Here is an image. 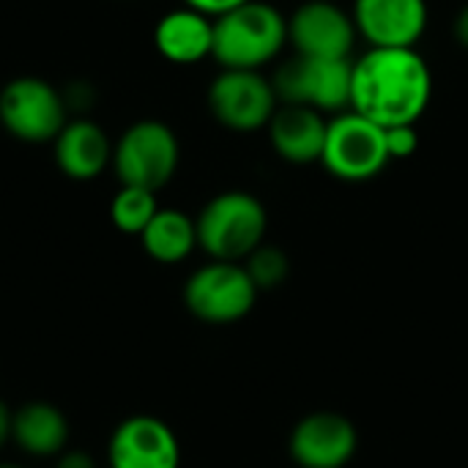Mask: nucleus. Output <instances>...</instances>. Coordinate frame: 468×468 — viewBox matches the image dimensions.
<instances>
[{"mask_svg":"<svg viewBox=\"0 0 468 468\" xmlns=\"http://www.w3.org/2000/svg\"><path fill=\"white\" fill-rule=\"evenodd\" d=\"M241 3H247V0H184V5L197 8V11L208 14V16H219V14H225V11H230V8H236Z\"/></svg>","mask_w":468,"mask_h":468,"instance_id":"obj_22","label":"nucleus"},{"mask_svg":"<svg viewBox=\"0 0 468 468\" xmlns=\"http://www.w3.org/2000/svg\"><path fill=\"white\" fill-rule=\"evenodd\" d=\"M277 107L274 82L263 71L222 69L208 88V110L230 132L247 134L266 129Z\"/></svg>","mask_w":468,"mask_h":468,"instance_id":"obj_8","label":"nucleus"},{"mask_svg":"<svg viewBox=\"0 0 468 468\" xmlns=\"http://www.w3.org/2000/svg\"><path fill=\"white\" fill-rule=\"evenodd\" d=\"M11 441L30 458H58L69 444V420L58 406L30 400L14 411Z\"/></svg>","mask_w":468,"mask_h":468,"instance_id":"obj_17","label":"nucleus"},{"mask_svg":"<svg viewBox=\"0 0 468 468\" xmlns=\"http://www.w3.org/2000/svg\"><path fill=\"white\" fill-rule=\"evenodd\" d=\"M156 211H159L156 192L143 186H121L110 203V219L126 236H140Z\"/></svg>","mask_w":468,"mask_h":468,"instance_id":"obj_19","label":"nucleus"},{"mask_svg":"<svg viewBox=\"0 0 468 468\" xmlns=\"http://www.w3.org/2000/svg\"><path fill=\"white\" fill-rule=\"evenodd\" d=\"M288 44V16L263 0H247L214 16L211 58L222 69L261 71Z\"/></svg>","mask_w":468,"mask_h":468,"instance_id":"obj_2","label":"nucleus"},{"mask_svg":"<svg viewBox=\"0 0 468 468\" xmlns=\"http://www.w3.org/2000/svg\"><path fill=\"white\" fill-rule=\"evenodd\" d=\"M359 33L337 0H307L288 16V44L304 58H351Z\"/></svg>","mask_w":468,"mask_h":468,"instance_id":"obj_10","label":"nucleus"},{"mask_svg":"<svg viewBox=\"0 0 468 468\" xmlns=\"http://www.w3.org/2000/svg\"><path fill=\"white\" fill-rule=\"evenodd\" d=\"M140 244L148 258L156 263H181L197 247V228L195 219L178 208H159L154 219L140 233Z\"/></svg>","mask_w":468,"mask_h":468,"instance_id":"obj_18","label":"nucleus"},{"mask_svg":"<svg viewBox=\"0 0 468 468\" xmlns=\"http://www.w3.org/2000/svg\"><path fill=\"white\" fill-rule=\"evenodd\" d=\"M354 58H304L285 60L271 82L280 104H302L318 112H343L351 107Z\"/></svg>","mask_w":468,"mask_h":468,"instance_id":"obj_7","label":"nucleus"},{"mask_svg":"<svg viewBox=\"0 0 468 468\" xmlns=\"http://www.w3.org/2000/svg\"><path fill=\"white\" fill-rule=\"evenodd\" d=\"M389 162L384 126L354 110H343L329 121L321 154V165L329 176L348 184H365L381 176Z\"/></svg>","mask_w":468,"mask_h":468,"instance_id":"obj_4","label":"nucleus"},{"mask_svg":"<svg viewBox=\"0 0 468 468\" xmlns=\"http://www.w3.org/2000/svg\"><path fill=\"white\" fill-rule=\"evenodd\" d=\"M0 468H22V466H16V463H0Z\"/></svg>","mask_w":468,"mask_h":468,"instance_id":"obj_26","label":"nucleus"},{"mask_svg":"<svg viewBox=\"0 0 468 468\" xmlns=\"http://www.w3.org/2000/svg\"><path fill=\"white\" fill-rule=\"evenodd\" d=\"M258 285L252 282L244 263L211 261L192 271L184 285L186 310L211 326H228L247 318L258 302Z\"/></svg>","mask_w":468,"mask_h":468,"instance_id":"obj_6","label":"nucleus"},{"mask_svg":"<svg viewBox=\"0 0 468 468\" xmlns=\"http://www.w3.org/2000/svg\"><path fill=\"white\" fill-rule=\"evenodd\" d=\"M55 468H96V461L82 450H63L55 458Z\"/></svg>","mask_w":468,"mask_h":468,"instance_id":"obj_23","label":"nucleus"},{"mask_svg":"<svg viewBox=\"0 0 468 468\" xmlns=\"http://www.w3.org/2000/svg\"><path fill=\"white\" fill-rule=\"evenodd\" d=\"M195 228L197 247L211 261L244 263L263 244L269 230V214L255 195L230 189L219 192L200 208Z\"/></svg>","mask_w":468,"mask_h":468,"instance_id":"obj_3","label":"nucleus"},{"mask_svg":"<svg viewBox=\"0 0 468 468\" xmlns=\"http://www.w3.org/2000/svg\"><path fill=\"white\" fill-rule=\"evenodd\" d=\"M359 450L356 425L335 411H315L296 422L288 452L299 468H346Z\"/></svg>","mask_w":468,"mask_h":468,"instance_id":"obj_11","label":"nucleus"},{"mask_svg":"<svg viewBox=\"0 0 468 468\" xmlns=\"http://www.w3.org/2000/svg\"><path fill=\"white\" fill-rule=\"evenodd\" d=\"M244 269L250 271L252 282L258 285V291H271L277 285H282L288 280V271H291V261L288 255L274 247V244H261L247 261H244Z\"/></svg>","mask_w":468,"mask_h":468,"instance_id":"obj_20","label":"nucleus"},{"mask_svg":"<svg viewBox=\"0 0 468 468\" xmlns=\"http://www.w3.org/2000/svg\"><path fill=\"white\" fill-rule=\"evenodd\" d=\"M433 99V74L417 47H367L354 58L351 107L373 123L417 126Z\"/></svg>","mask_w":468,"mask_h":468,"instance_id":"obj_1","label":"nucleus"},{"mask_svg":"<svg viewBox=\"0 0 468 468\" xmlns=\"http://www.w3.org/2000/svg\"><path fill=\"white\" fill-rule=\"evenodd\" d=\"M356 33L367 47H417L428 30V0H354Z\"/></svg>","mask_w":468,"mask_h":468,"instance_id":"obj_13","label":"nucleus"},{"mask_svg":"<svg viewBox=\"0 0 468 468\" xmlns=\"http://www.w3.org/2000/svg\"><path fill=\"white\" fill-rule=\"evenodd\" d=\"M452 30H455V38H458V44L468 49V3L458 11V16H455V25H452Z\"/></svg>","mask_w":468,"mask_h":468,"instance_id":"obj_25","label":"nucleus"},{"mask_svg":"<svg viewBox=\"0 0 468 468\" xmlns=\"http://www.w3.org/2000/svg\"><path fill=\"white\" fill-rule=\"evenodd\" d=\"M0 123L22 143H52L66 121L63 96L38 77H16L0 90Z\"/></svg>","mask_w":468,"mask_h":468,"instance_id":"obj_9","label":"nucleus"},{"mask_svg":"<svg viewBox=\"0 0 468 468\" xmlns=\"http://www.w3.org/2000/svg\"><path fill=\"white\" fill-rule=\"evenodd\" d=\"M11 422H14V411L0 400V450L11 441Z\"/></svg>","mask_w":468,"mask_h":468,"instance_id":"obj_24","label":"nucleus"},{"mask_svg":"<svg viewBox=\"0 0 468 468\" xmlns=\"http://www.w3.org/2000/svg\"><path fill=\"white\" fill-rule=\"evenodd\" d=\"M420 148V132L417 126H392L387 129V151L389 159H409Z\"/></svg>","mask_w":468,"mask_h":468,"instance_id":"obj_21","label":"nucleus"},{"mask_svg":"<svg viewBox=\"0 0 468 468\" xmlns=\"http://www.w3.org/2000/svg\"><path fill=\"white\" fill-rule=\"evenodd\" d=\"M154 44L170 63H200L214 49V16L189 5L167 11L154 27Z\"/></svg>","mask_w":468,"mask_h":468,"instance_id":"obj_15","label":"nucleus"},{"mask_svg":"<svg viewBox=\"0 0 468 468\" xmlns=\"http://www.w3.org/2000/svg\"><path fill=\"white\" fill-rule=\"evenodd\" d=\"M178 162V137L162 121H137L112 145V167L121 186H143L159 192L173 181Z\"/></svg>","mask_w":468,"mask_h":468,"instance_id":"obj_5","label":"nucleus"},{"mask_svg":"<svg viewBox=\"0 0 468 468\" xmlns=\"http://www.w3.org/2000/svg\"><path fill=\"white\" fill-rule=\"evenodd\" d=\"M107 461L110 468H181V441L165 420L134 414L112 431Z\"/></svg>","mask_w":468,"mask_h":468,"instance_id":"obj_12","label":"nucleus"},{"mask_svg":"<svg viewBox=\"0 0 468 468\" xmlns=\"http://www.w3.org/2000/svg\"><path fill=\"white\" fill-rule=\"evenodd\" d=\"M329 121L324 112L302 104H280L269 121V140L280 159L291 165L321 162Z\"/></svg>","mask_w":468,"mask_h":468,"instance_id":"obj_14","label":"nucleus"},{"mask_svg":"<svg viewBox=\"0 0 468 468\" xmlns=\"http://www.w3.org/2000/svg\"><path fill=\"white\" fill-rule=\"evenodd\" d=\"M55 143V165L63 176L74 181H90L104 173V167L112 162V143L107 132L93 121H69Z\"/></svg>","mask_w":468,"mask_h":468,"instance_id":"obj_16","label":"nucleus"}]
</instances>
